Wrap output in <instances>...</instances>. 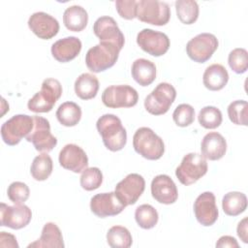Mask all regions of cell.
I'll list each match as a JSON object with an SVG mask.
<instances>
[{
    "instance_id": "obj_18",
    "label": "cell",
    "mask_w": 248,
    "mask_h": 248,
    "mask_svg": "<svg viewBox=\"0 0 248 248\" xmlns=\"http://www.w3.org/2000/svg\"><path fill=\"white\" fill-rule=\"evenodd\" d=\"M60 166L73 172H82L88 166V158L85 151L74 143L66 144L59 152Z\"/></svg>"
},
{
    "instance_id": "obj_43",
    "label": "cell",
    "mask_w": 248,
    "mask_h": 248,
    "mask_svg": "<svg viewBox=\"0 0 248 248\" xmlns=\"http://www.w3.org/2000/svg\"><path fill=\"white\" fill-rule=\"evenodd\" d=\"M216 247H230V248H238L239 245L236 239L231 235H223L216 242Z\"/></svg>"
},
{
    "instance_id": "obj_33",
    "label": "cell",
    "mask_w": 248,
    "mask_h": 248,
    "mask_svg": "<svg viewBox=\"0 0 248 248\" xmlns=\"http://www.w3.org/2000/svg\"><path fill=\"white\" fill-rule=\"evenodd\" d=\"M135 219L141 229L149 230L157 225L159 215L152 205L144 203L137 207L135 211Z\"/></svg>"
},
{
    "instance_id": "obj_3",
    "label": "cell",
    "mask_w": 248,
    "mask_h": 248,
    "mask_svg": "<svg viewBox=\"0 0 248 248\" xmlns=\"http://www.w3.org/2000/svg\"><path fill=\"white\" fill-rule=\"evenodd\" d=\"M120 50L121 49L113 44L100 42L86 52V66L93 73L104 72L115 64Z\"/></svg>"
},
{
    "instance_id": "obj_24",
    "label": "cell",
    "mask_w": 248,
    "mask_h": 248,
    "mask_svg": "<svg viewBox=\"0 0 248 248\" xmlns=\"http://www.w3.org/2000/svg\"><path fill=\"white\" fill-rule=\"evenodd\" d=\"M228 71L221 64H212L208 66L202 76L203 85L211 91L223 89L228 83Z\"/></svg>"
},
{
    "instance_id": "obj_29",
    "label": "cell",
    "mask_w": 248,
    "mask_h": 248,
    "mask_svg": "<svg viewBox=\"0 0 248 248\" xmlns=\"http://www.w3.org/2000/svg\"><path fill=\"white\" fill-rule=\"evenodd\" d=\"M56 117L59 123L63 126H76L81 118V108L74 102H65L57 108Z\"/></svg>"
},
{
    "instance_id": "obj_38",
    "label": "cell",
    "mask_w": 248,
    "mask_h": 248,
    "mask_svg": "<svg viewBox=\"0 0 248 248\" xmlns=\"http://www.w3.org/2000/svg\"><path fill=\"white\" fill-rule=\"evenodd\" d=\"M174 123L179 127H187L195 120V109L189 104H180L172 113Z\"/></svg>"
},
{
    "instance_id": "obj_4",
    "label": "cell",
    "mask_w": 248,
    "mask_h": 248,
    "mask_svg": "<svg viewBox=\"0 0 248 248\" xmlns=\"http://www.w3.org/2000/svg\"><path fill=\"white\" fill-rule=\"evenodd\" d=\"M61 95L62 85L60 81L55 78H46L42 83L41 90L29 99L28 109L36 113L48 112L53 108Z\"/></svg>"
},
{
    "instance_id": "obj_2",
    "label": "cell",
    "mask_w": 248,
    "mask_h": 248,
    "mask_svg": "<svg viewBox=\"0 0 248 248\" xmlns=\"http://www.w3.org/2000/svg\"><path fill=\"white\" fill-rule=\"evenodd\" d=\"M135 151L147 160H158L165 152L163 140L148 127L139 128L133 137Z\"/></svg>"
},
{
    "instance_id": "obj_17",
    "label": "cell",
    "mask_w": 248,
    "mask_h": 248,
    "mask_svg": "<svg viewBox=\"0 0 248 248\" xmlns=\"http://www.w3.org/2000/svg\"><path fill=\"white\" fill-rule=\"evenodd\" d=\"M125 207L114 192L97 194L90 201L91 211L100 218L115 216L121 213Z\"/></svg>"
},
{
    "instance_id": "obj_42",
    "label": "cell",
    "mask_w": 248,
    "mask_h": 248,
    "mask_svg": "<svg viewBox=\"0 0 248 248\" xmlns=\"http://www.w3.org/2000/svg\"><path fill=\"white\" fill-rule=\"evenodd\" d=\"M248 222V218L244 217L237 225L236 228V232L238 237L244 242V243H248V230H247V224Z\"/></svg>"
},
{
    "instance_id": "obj_37",
    "label": "cell",
    "mask_w": 248,
    "mask_h": 248,
    "mask_svg": "<svg viewBox=\"0 0 248 248\" xmlns=\"http://www.w3.org/2000/svg\"><path fill=\"white\" fill-rule=\"evenodd\" d=\"M230 68L236 74H243L248 68V52L245 48L237 47L232 49L228 57Z\"/></svg>"
},
{
    "instance_id": "obj_8",
    "label": "cell",
    "mask_w": 248,
    "mask_h": 248,
    "mask_svg": "<svg viewBox=\"0 0 248 248\" xmlns=\"http://www.w3.org/2000/svg\"><path fill=\"white\" fill-rule=\"evenodd\" d=\"M175 88L168 82L159 83L144 100L145 109L153 115L165 114L174 102Z\"/></svg>"
},
{
    "instance_id": "obj_32",
    "label": "cell",
    "mask_w": 248,
    "mask_h": 248,
    "mask_svg": "<svg viewBox=\"0 0 248 248\" xmlns=\"http://www.w3.org/2000/svg\"><path fill=\"white\" fill-rule=\"evenodd\" d=\"M175 10L178 19L184 24H193L199 17V5L194 0H177Z\"/></svg>"
},
{
    "instance_id": "obj_27",
    "label": "cell",
    "mask_w": 248,
    "mask_h": 248,
    "mask_svg": "<svg viewBox=\"0 0 248 248\" xmlns=\"http://www.w3.org/2000/svg\"><path fill=\"white\" fill-rule=\"evenodd\" d=\"M75 93L81 100H90L96 97L99 90V80L90 73H83L75 81Z\"/></svg>"
},
{
    "instance_id": "obj_34",
    "label": "cell",
    "mask_w": 248,
    "mask_h": 248,
    "mask_svg": "<svg viewBox=\"0 0 248 248\" xmlns=\"http://www.w3.org/2000/svg\"><path fill=\"white\" fill-rule=\"evenodd\" d=\"M198 120L201 126L205 129H215L222 123V112L219 108L213 106L202 108L198 115Z\"/></svg>"
},
{
    "instance_id": "obj_30",
    "label": "cell",
    "mask_w": 248,
    "mask_h": 248,
    "mask_svg": "<svg viewBox=\"0 0 248 248\" xmlns=\"http://www.w3.org/2000/svg\"><path fill=\"white\" fill-rule=\"evenodd\" d=\"M52 159L46 153L36 156L31 164L30 172L32 177L37 181L46 180L52 172Z\"/></svg>"
},
{
    "instance_id": "obj_31",
    "label": "cell",
    "mask_w": 248,
    "mask_h": 248,
    "mask_svg": "<svg viewBox=\"0 0 248 248\" xmlns=\"http://www.w3.org/2000/svg\"><path fill=\"white\" fill-rule=\"evenodd\" d=\"M107 241L112 248H129L133 243V238L127 228L113 226L107 232Z\"/></svg>"
},
{
    "instance_id": "obj_39",
    "label": "cell",
    "mask_w": 248,
    "mask_h": 248,
    "mask_svg": "<svg viewBox=\"0 0 248 248\" xmlns=\"http://www.w3.org/2000/svg\"><path fill=\"white\" fill-rule=\"evenodd\" d=\"M7 195L9 200L15 204H21L28 200L30 190L25 183L20 181H15L9 185Z\"/></svg>"
},
{
    "instance_id": "obj_19",
    "label": "cell",
    "mask_w": 248,
    "mask_h": 248,
    "mask_svg": "<svg viewBox=\"0 0 248 248\" xmlns=\"http://www.w3.org/2000/svg\"><path fill=\"white\" fill-rule=\"evenodd\" d=\"M28 27L40 39L49 40L57 35L59 22L52 16L45 12H37L30 16Z\"/></svg>"
},
{
    "instance_id": "obj_6",
    "label": "cell",
    "mask_w": 248,
    "mask_h": 248,
    "mask_svg": "<svg viewBox=\"0 0 248 248\" xmlns=\"http://www.w3.org/2000/svg\"><path fill=\"white\" fill-rule=\"evenodd\" d=\"M34 127L33 116L16 114L4 122L1 126V137L8 145H16L22 138H26Z\"/></svg>"
},
{
    "instance_id": "obj_15",
    "label": "cell",
    "mask_w": 248,
    "mask_h": 248,
    "mask_svg": "<svg viewBox=\"0 0 248 248\" xmlns=\"http://www.w3.org/2000/svg\"><path fill=\"white\" fill-rule=\"evenodd\" d=\"M194 213L197 221L205 227L212 226L218 219L219 211L212 192H203L194 202Z\"/></svg>"
},
{
    "instance_id": "obj_23",
    "label": "cell",
    "mask_w": 248,
    "mask_h": 248,
    "mask_svg": "<svg viewBox=\"0 0 248 248\" xmlns=\"http://www.w3.org/2000/svg\"><path fill=\"white\" fill-rule=\"evenodd\" d=\"M64 241L60 229L55 223L48 222L43 227L41 236L30 243L28 248H63Z\"/></svg>"
},
{
    "instance_id": "obj_40",
    "label": "cell",
    "mask_w": 248,
    "mask_h": 248,
    "mask_svg": "<svg viewBox=\"0 0 248 248\" xmlns=\"http://www.w3.org/2000/svg\"><path fill=\"white\" fill-rule=\"evenodd\" d=\"M137 3L136 0H117L115 7L118 15L124 19H133L137 17Z\"/></svg>"
},
{
    "instance_id": "obj_36",
    "label": "cell",
    "mask_w": 248,
    "mask_h": 248,
    "mask_svg": "<svg viewBox=\"0 0 248 248\" xmlns=\"http://www.w3.org/2000/svg\"><path fill=\"white\" fill-rule=\"evenodd\" d=\"M80 186L86 191L98 189L103 182V173L99 168H86L80 175Z\"/></svg>"
},
{
    "instance_id": "obj_26",
    "label": "cell",
    "mask_w": 248,
    "mask_h": 248,
    "mask_svg": "<svg viewBox=\"0 0 248 248\" xmlns=\"http://www.w3.org/2000/svg\"><path fill=\"white\" fill-rule=\"evenodd\" d=\"M63 22L70 31H82L88 22V14L84 8L79 5L68 7L63 14Z\"/></svg>"
},
{
    "instance_id": "obj_14",
    "label": "cell",
    "mask_w": 248,
    "mask_h": 248,
    "mask_svg": "<svg viewBox=\"0 0 248 248\" xmlns=\"http://www.w3.org/2000/svg\"><path fill=\"white\" fill-rule=\"evenodd\" d=\"M0 226L9 227L14 230L26 227L32 218L31 209L23 203L11 206L2 202L0 204Z\"/></svg>"
},
{
    "instance_id": "obj_13",
    "label": "cell",
    "mask_w": 248,
    "mask_h": 248,
    "mask_svg": "<svg viewBox=\"0 0 248 248\" xmlns=\"http://www.w3.org/2000/svg\"><path fill=\"white\" fill-rule=\"evenodd\" d=\"M137 44L146 53L152 56L164 55L170 48L169 37L159 31L144 28L138 33Z\"/></svg>"
},
{
    "instance_id": "obj_21",
    "label": "cell",
    "mask_w": 248,
    "mask_h": 248,
    "mask_svg": "<svg viewBox=\"0 0 248 248\" xmlns=\"http://www.w3.org/2000/svg\"><path fill=\"white\" fill-rule=\"evenodd\" d=\"M81 50V42L75 36L56 41L51 46V54L58 62L66 63L75 59Z\"/></svg>"
},
{
    "instance_id": "obj_28",
    "label": "cell",
    "mask_w": 248,
    "mask_h": 248,
    "mask_svg": "<svg viewBox=\"0 0 248 248\" xmlns=\"http://www.w3.org/2000/svg\"><path fill=\"white\" fill-rule=\"evenodd\" d=\"M223 211L229 216H237L247 208V198L245 194L237 191L227 193L222 200Z\"/></svg>"
},
{
    "instance_id": "obj_20",
    "label": "cell",
    "mask_w": 248,
    "mask_h": 248,
    "mask_svg": "<svg viewBox=\"0 0 248 248\" xmlns=\"http://www.w3.org/2000/svg\"><path fill=\"white\" fill-rule=\"evenodd\" d=\"M151 195L163 204L174 203L178 199V192L173 180L167 174H159L151 181Z\"/></svg>"
},
{
    "instance_id": "obj_9",
    "label": "cell",
    "mask_w": 248,
    "mask_h": 248,
    "mask_svg": "<svg viewBox=\"0 0 248 248\" xmlns=\"http://www.w3.org/2000/svg\"><path fill=\"white\" fill-rule=\"evenodd\" d=\"M138 100L137 90L127 84L110 85L102 94L103 104L110 108H131L137 105Z\"/></svg>"
},
{
    "instance_id": "obj_16",
    "label": "cell",
    "mask_w": 248,
    "mask_h": 248,
    "mask_svg": "<svg viewBox=\"0 0 248 248\" xmlns=\"http://www.w3.org/2000/svg\"><path fill=\"white\" fill-rule=\"evenodd\" d=\"M93 32L99 38L100 42L113 44L120 49L124 46V35L111 16H104L97 18L93 25Z\"/></svg>"
},
{
    "instance_id": "obj_5",
    "label": "cell",
    "mask_w": 248,
    "mask_h": 248,
    "mask_svg": "<svg viewBox=\"0 0 248 248\" xmlns=\"http://www.w3.org/2000/svg\"><path fill=\"white\" fill-rule=\"evenodd\" d=\"M206 159L199 153L186 154L175 170V175L181 184L189 186L197 182L207 172Z\"/></svg>"
},
{
    "instance_id": "obj_1",
    "label": "cell",
    "mask_w": 248,
    "mask_h": 248,
    "mask_svg": "<svg viewBox=\"0 0 248 248\" xmlns=\"http://www.w3.org/2000/svg\"><path fill=\"white\" fill-rule=\"evenodd\" d=\"M96 128L102 137L104 145L110 151L123 149L127 142V132L119 117L107 113L102 115L96 123Z\"/></svg>"
},
{
    "instance_id": "obj_11",
    "label": "cell",
    "mask_w": 248,
    "mask_h": 248,
    "mask_svg": "<svg viewBox=\"0 0 248 248\" xmlns=\"http://www.w3.org/2000/svg\"><path fill=\"white\" fill-rule=\"evenodd\" d=\"M34 127L26 137V140L32 142L35 149L47 153L57 144V139L50 132V125L47 119L34 115Z\"/></svg>"
},
{
    "instance_id": "obj_35",
    "label": "cell",
    "mask_w": 248,
    "mask_h": 248,
    "mask_svg": "<svg viewBox=\"0 0 248 248\" xmlns=\"http://www.w3.org/2000/svg\"><path fill=\"white\" fill-rule=\"evenodd\" d=\"M228 115L230 120L235 125L247 126L248 104L244 100L232 102L228 107Z\"/></svg>"
},
{
    "instance_id": "obj_12",
    "label": "cell",
    "mask_w": 248,
    "mask_h": 248,
    "mask_svg": "<svg viewBox=\"0 0 248 248\" xmlns=\"http://www.w3.org/2000/svg\"><path fill=\"white\" fill-rule=\"evenodd\" d=\"M144 188V178L139 173H130L116 184L114 193L118 200L127 206L135 204L138 202Z\"/></svg>"
},
{
    "instance_id": "obj_41",
    "label": "cell",
    "mask_w": 248,
    "mask_h": 248,
    "mask_svg": "<svg viewBox=\"0 0 248 248\" xmlns=\"http://www.w3.org/2000/svg\"><path fill=\"white\" fill-rule=\"evenodd\" d=\"M0 247L18 248V243L14 234L8 233L6 232H0Z\"/></svg>"
},
{
    "instance_id": "obj_25",
    "label": "cell",
    "mask_w": 248,
    "mask_h": 248,
    "mask_svg": "<svg viewBox=\"0 0 248 248\" xmlns=\"http://www.w3.org/2000/svg\"><path fill=\"white\" fill-rule=\"evenodd\" d=\"M132 77L141 86L150 85L156 78V66L150 60L139 58L132 64Z\"/></svg>"
},
{
    "instance_id": "obj_10",
    "label": "cell",
    "mask_w": 248,
    "mask_h": 248,
    "mask_svg": "<svg viewBox=\"0 0 248 248\" xmlns=\"http://www.w3.org/2000/svg\"><path fill=\"white\" fill-rule=\"evenodd\" d=\"M218 40L211 33H201L192 38L186 45V52L189 58L198 63L209 60L218 48Z\"/></svg>"
},
{
    "instance_id": "obj_22",
    "label": "cell",
    "mask_w": 248,
    "mask_h": 248,
    "mask_svg": "<svg viewBox=\"0 0 248 248\" xmlns=\"http://www.w3.org/2000/svg\"><path fill=\"white\" fill-rule=\"evenodd\" d=\"M202 155L210 161L221 159L227 151V141L225 138L217 133L210 132L206 134L201 143Z\"/></svg>"
},
{
    "instance_id": "obj_7",
    "label": "cell",
    "mask_w": 248,
    "mask_h": 248,
    "mask_svg": "<svg viewBox=\"0 0 248 248\" xmlns=\"http://www.w3.org/2000/svg\"><path fill=\"white\" fill-rule=\"evenodd\" d=\"M137 17L142 22L163 26L170 20V8L166 2L140 0L137 3Z\"/></svg>"
}]
</instances>
